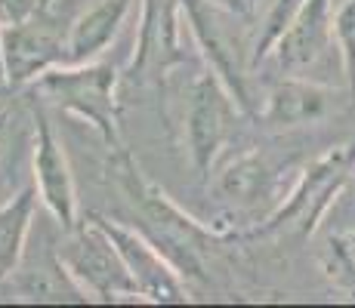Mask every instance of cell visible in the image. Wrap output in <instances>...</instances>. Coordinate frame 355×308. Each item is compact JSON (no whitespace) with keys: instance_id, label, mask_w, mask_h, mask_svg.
Masks as SVG:
<instances>
[{"instance_id":"cell-4","label":"cell","mask_w":355,"mask_h":308,"mask_svg":"<svg viewBox=\"0 0 355 308\" xmlns=\"http://www.w3.org/2000/svg\"><path fill=\"white\" fill-rule=\"evenodd\" d=\"M182 10L189 16L192 34L201 46L207 65L216 71V78L229 87L235 102L250 111V93H248V74L250 68V53L244 44V34L235 28L241 16L216 6L214 0H182Z\"/></svg>"},{"instance_id":"cell-22","label":"cell","mask_w":355,"mask_h":308,"mask_svg":"<svg viewBox=\"0 0 355 308\" xmlns=\"http://www.w3.org/2000/svg\"><path fill=\"white\" fill-rule=\"evenodd\" d=\"M40 3H50V0H40Z\"/></svg>"},{"instance_id":"cell-17","label":"cell","mask_w":355,"mask_h":308,"mask_svg":"<svg viewBox=\"0 0 355 308\" xmlns=\"http://www.w3.org/2000/svg\"><path fill=\"white\" fill-rule=\"evenodd\" d=\"M16 123H19V111L10 105V102H3V96H0V182H3V170L12 163V154L19 152L16 142Z\"/></svg>"},{"instance_id":"cell-9","label":"cell","mask_w":355,"mask_h":308,"mask_svg":"<svg viewBox=\"0 0 355 308\" xmlns=\"http://www.w3.org/2000/svg\"><path fill=\"white\" fill-rule=\"evenodd\" d=\"M331 46H337L334 34V12L331 0H303L300 12L293 16L288 31L275 44V65L284 74H300L303 78L312 65H318Z\"/></svg>"},{"instance_id":"cell-12","label":"cell","mask_w":355,"mask_h":308,"mask_svg":"<svg viewBox=\"0 0 355 308\" xmlns=\"http://www.w3.org/2000/svg\"><path fill=\"white\" fill-rule=\"evenodd\" d=\"M275 182V173L259 154H238L226 167L216 173V191L223 201L235 203V207H257L266 201Z\"/></svg>"},{"instance_id":"cell-15","label":"cell","mask_w":355,"mask_h":308,"mask_svg":"<svg viewBox=\"0 0 355 308\" xmlns=\"http://www.w3.org/2000/svg\"><path fill=\"white\" fill-rule=\"evenodd\" d=\"M324 271L334 284L355 293V235L334 237L324 253Z\"/></svg>"},{"instance_id":"cell-3","label":"cell","mask_w":355,"mask_h":308,"mask_svg":"<svg viewBox=\"0 0 355 308\" xmlns=\"http://www.w3.org/2000/svg\"><path fill=\"white\" fill-rule=\"evenodd\" d=\"M114 84L118 71L108 62H84V65H56L34 80V90L46 93L62 108L93 127L118 148V114H114Z\"/></svg>"},{"instance_id":"cell-21","label":"cell","mask_w":355,"mask_h":308,"mask_svg":"<svg viewBox=\"0 0 355 308\" xmlns=\"http://www.w3.org/2000/svg\"><path fill=\"white\" fill-rule=\"evenodd\" d=\"M0 96H6V84H0Z\"/></svg>"},{"instance_id":"cell-10","label":"cell","mask_w":355,"mask_h":308,"mask_svg":"<svg viewBox=\"0 0 355 308\" xmlns=\"http://www.w3.org/2000/svg\"><path fill=\"white\" fill-rule=\"evenodd\" d=\"M130 6H133V0H96L84 12H78L62 65H84V62L96 59L118 34Z\"/></svg>"},{"instance_id":"cell-1","label":"cell","mask_w":355,"mask_h":308,"mask_svg":"<svg viewBox=\"0 0 355 308\" xmlns=\"http://www.w3.org/2000/svg\"><path fill=\"white\" fill-rule=\"evenodd\" d=\"M71 6L40 3L31 16L22 22H12L3 28V65H6V84L25 87L37 80L44 71L62 65L68 53V37L74 25Z\"/></svg>"},{"instance_id":"cell-6","label":"cell","mask_w":355,"mask_h":308,"mask_svg":"<svg viewBox=\"0 0 355 308\" xmlns=\"http://www.w3.org/2000/svg\"><path fill=\"white\" fill-rule=\"evenodd\" d=\"M59 235L62 228L50 213L37 216V225H31L28 244L16 265L19 290L37 302H84L87 293L74 284L62 256H59Z\"/></svg>"},{"instance_id":"cell-18","label":"cell","mask_w":355,"mask_h":308,"mask_svg":"<svg viewBox=\"0 0 355 308\" xmlns=\"http://www.w3.org/2000/svg\"><path fill=\"white\" fill-rule=\"evenodd\" d=\"M37 6H40V0H0V19H3L6 25L22 22Z\"/></svg>"},{"instance_id":"cell-14","label":"cell","mask_w":355,"mask_h":308,"mask_svg":"<svg viewBox=\"0 0 355 308\" xmlns=\"http://www.w3.org/2000/svg\"><path fill=\"white\" fill-rule=\"evenodd\" d=\"M300 6H303V0H272V10L266 12V19H263V31H259L257 44L250 46V68H254V71L259 68V62L269 59V53L275 50L278 37L288 31V25L300 12Z\"/></svg>"},{"instance_id":"cell-5","label":"cell","mask_w":355,"mask_h":308,"mask_svg":"<svg viewBox=\"0 0 355 308\" xmlns=\"http://www.w3.org/2000/svg\"><path fill=\"white\" fill-rule=\"evenodd\" d=\"M232 123H235V96L207 65V71H198L186 90V142L201 179H207L216 157L226 148Z\"/></svg>"},{"instance_id":"cell-7","label":"cell","mask_w":355,"mask_h":308,"mask_svg":"<svg viewBox=\"0 0 355 308\" xmlns=\"http://www.w3.org/2000/svg\"><path fill=\"white\" fill-rule=\"evenodd\" d=\"M34 188H37L44 210L59 222L62 231L78 225V201H74V179L68 167V154L59 142L56 129L44 108L34 111Z\"/></svg>"},{"instance_id":"cell-11","label":"cell","mask_w":355,"mask_h":308,"mask_svg":"<svg viewBox=\"0 0 355 308\" xmlns=\"http://www.w3.org/2000/svg\"><path fill=\"white\" fill-rule=\"evenodd\" d=\"M334 93L322 84L303 80L300 74H288L278 80L269 93V105H266V120L272 127H303V123L318 120L331 105Z\"/></svg>"},{"instance_id":"cell-2","label":"cell","mask_w":355,"mask_h":308,"mask_svg":"<svg viewBox=\"0 0 355 308\" xmlns=\"http://www.w3.org/2000/svg\"><path fill=\"white\" fill-rule=\"evenodd\" d=\"M59 256H62L74 284L90 296H139L124 256L105 231V225L99 222V216H90V222H78L71 231H62L59 235Z\"/></svg>"},{"instance_id":"cell-8","label":"cell","mask_w":355,"mask_h":308,"mask_svg":"<svg viewBox=\"0 0 355 308\" xmlns=\"http://www.w3.org/2000/svg\"><path fill=\"white\" fill-rule=\"evenodd\" d=\"M99 222L105 225L112 241L118 244L130 278H133V284H136V293H139L142 299H148V302H182V299H186L182 275L142 231L127 228V225H118V222H108V219H102V216H99Z\"/></svg>"},{"instance_id":"cell-20","label":"cell","mask_w":355,"mask_h":308,"mask_svg":"<svg viewBox=\"0 0 355 308\" xmlns=\"http://www.w3.org/2000/svg\"><path fill=\"white\" fill-rule=\"evenodd\" d=\"M0 84H6V65H3V31H0ZM10 87V84H6Z\"/></svg>"},{"instance_id":"cell-16","label":"cell","mask_w":355,"mask_h":308,"mask_svg":"<svg viewBox=\"0 0 355 308\" xmlns=\"http://www.w3.org/2000/svg\"><path fill=\"white\" fill-rule=\"evenodd\" d=\"M334 34H337V50L343 59V74L355 93V0H346L334 16Z\"/></svg>"},{"instance_id":"cell-19","label":"cell","mask_w":355,"mask_h":308,"mask_svg":"<svg viewBox=\"0 0 355 308\" xmlns=\"http://www.w3.org/2000/svg\"><path fill=\"white\" fill-rule=\"evenodd\" d=\"M214 3L235 12V16H241V19H250V12H254V0H214Z\"/></svg>"},{"instance_id":"cell-13","label":"cell","mask_w":355,"mask_h":308,"mask_svg":"<svg viewBox=\"0 0 355 308\" xmlns=\"http://www.w3.org/2000/svg\"><path fill=\"white\" fill-rule=\"evenodd\" d=\"M37 188H22L16 197L0 207V278L12 275L28 244L34 210H37Z\"/></svg>"}]
</instances>
